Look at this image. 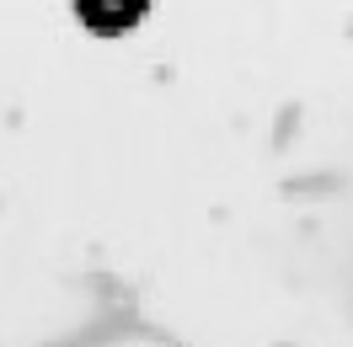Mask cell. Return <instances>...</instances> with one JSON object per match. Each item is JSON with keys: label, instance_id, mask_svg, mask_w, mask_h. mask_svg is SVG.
<instances>
[{"label": "cell", "instance_id": "obj_1", "mask_svg": "<svg viewBox=\"0 0 353 347\" xmlns=\"http://www.w3.org/2000/svg\"><path fill=\"white\" fill-rule=\"evenodd\" d=\"M129 347H161V342H129Z\"/></svg>", "mask_w": 353, "mask_h": 347}]
</instances>
